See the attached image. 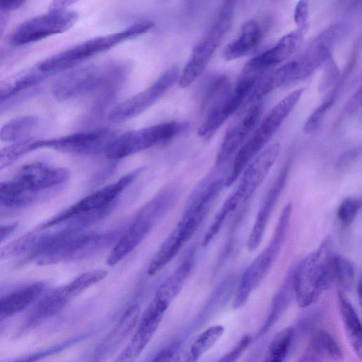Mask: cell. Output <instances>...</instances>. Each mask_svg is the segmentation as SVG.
<instances>
[{
  "label": "cell",
  "instance_id": "cell-1",
  "mask_svg": "<svg viewBox=\"0 0 362 362\" xmlns=\"http://www.w3.org/2000/svg\"><path fill=\"white\" fill-rule=\"evenodd\" d=\"M60 229H40V241L35 250L25 257L23 263L34 262L48 265L83 257L96 250L101 237L93 233H80L74 223H64Z\"/></svg>",
  "mask_w": 362,
  "mask_h": 362
},
{
  "label": "cell",
  "instance_id": "cell-2",
  "mask_svg": "<svg viewBox=\"0 0 362 362\" xmlns=\"http://www.w3.org/2000/svg\"><path fill=\"white\" fill-rule=\"evenodd\" d=\"M153 26L151 21L136 23L123 30L94 37L52 55L37 64V67L49 76L68 70L124 41L147 33Z\"/></svg>",
  "mask_w": 362,
  "mask_h": 362
},
{
  "label": "cell",
  "instance_id": "cell-3",
  "mask_svg": "<svg viewBox=\"0 0 362 362\" xmlns=\"http://www.w3.org/2000/svg\"><path fill=\"white\" fill-rule=\"evenodd\" d=\"M126 71V67L117 63L78 67L57 79L51 92L56 100L66 101L98 90H108L122 81Z\"/></svg>",
  "mask_w": 362,
  "mask_h": 362
},
{
  "label": "cell",
  "instance_id": "cell-4",
  "mask_svg": "<svg viewBox=\"0 0 362 362\" xmlns=\"http://www.w3.org/2000/svg\"><path fill=\"white\" fill-rule=\"evenodd\" d=\"M104 270L83 273L69 283L42 293L20 326L16 336H21L40 325L59 313L70 301L107 276Z\"/></svg>",
  "mask_w": 362,
  "mask_h": 362
},
{
  "label": "cell",
  "instance_id": "cell-5",
  "mask_svg": "<svg viewBox=\"0 0 362 362\" xmlns=\"http://www.w3.org/2000/svg\"><path fill=\"white\" fill-rule=\"evenodd\" d=\"M292 204L288 203L282 209L272 238L267 247L253 260L237 283L233 307L240 309L247 302L251 293L269 273L280 253L290 225Z\"/></svg>",
  "mask_w": 362,
  "mask_h": 362
},
{
  "label": "cell",
  "instance_id": "cell-6",
  "mask_svg": "<svg viewBox=\"0 0 362 362\" xmlns=\"http://www.w3.org/2000/svg\"><path fill=\"white\" fill-rule=\"evenodd\" d=\"M332 253L329 241L326 240L296 265L294 293L300 307L306 308L315 303L333 284L329 269Z\"/></svg>",
  "mask_w": 362,
  "mask_h": 362
},
{
  "label": "cell",
  "instance_id": "cell-7",
  "mask_svg": "<svg viewBox=\"0 0 362 362\" xmlns=\"http://www.w3.org/2000/svg\"><path fill=\"white\" fill-rule=\"evenodd\" d=\"M235 1H224L209 30L194 47L178 84L181 88L190 86L202 74L216 49L228 33L233 23Z\"/></svg>",
  "mask_w": 362,
  "mask_h": 362
},
{
  "label": "cell",
  "instance_id": "cell-8",
  "mask_svg": "<svg viewBox=\"0 0 362 362\" xmlns=\"http://www.w3.org/2000/svg\"><path fill=\"white\" fill-rule=\"evenodd\" d=\"M189 127L186 122L171 121L147 127L128 131L116 136L107 148L106 158L110 160L123 158L170 140Z\"/></svg>",
  "mask_w": 362,
  "mask_h": 362
},
{
  "label": "cell",
  "instance_id": "cell-9",
  "mask_svg": "<svg viewBox=\"0 0 362 362\" xmlns=\"http://www.w3.org/2000/svg\"><path fill=\"white\" fill-rule=\"evenodd\" d=\"M281 146L273 144L259 153L244 170L236 189L229 196L216 214L220 220L234 212L245 203L266 178L270 169L279 156Z\"/></svg>",
  "mask_w": 362,
  "mask_h": 362
},
{
  "label": "cell",
  "instance_id": "cell-10",
  "mask_svg": "<svg viewBox=\"0 0 362 362\" xmlns=\"http://www.w3.org/2000/svg\"><path fill=\"white\" fill-rule=\"evenodd\" d=\"M69 177V172L65 168L35 162L22 166L6 183L14 195L31 202L38 194L64 182Z\"/></svg>",
  "mask_w": 362,
  "mask_h": 362
},
{
  "label": "cell",
  "instance_id": "cell-11",
  "mask_svg": "<svg viewBox=\"0 0 362 362\" xmlns=\"http://www.w3.org/2000/svg\"><path fill=\"white\" fill-rule=\"evenodd\" d=\"M78 14L70 9L49 10L19 24L10 35L16 46L24 45L63 33L77 22Z\"/></svg>",
  "mask_w": 362,
  "mask_h": 362
},
{
  "label": "cell",
  "instance_id": "cell-12",
  "mask_svg": "<svg viewBox=\"0 0 362 362\" xmlns=\"http://www.w3.org/2000/svg\"><path fill=\"white\" fill-rule=\"evenodd\" d=\"M179 76L178 67H170L151 86L114 106L108 115L109 120L119 124L137 117L159 100Z\"/></svg>",
  "mask_w": 362,
  "mask_h": 362
},
{
  "label": "cell",
  "instance_id": "cell-13",
  "mask_svg": "<svg viewBox=\"0 0 362 362\" xmlns=\"http://www.w3.org/2000/svg\"><path fill=\"white\" fill-rule=\"evenodd\" d=\"M141 169L126 174L117 182L81 199L68 209L42 223L38 228L45 229L76 220L81 215L96 211L111 203L138 175Z\"/></svg>",
  "mask_w": 362,
  "mask_h": 362
},
{
  "label": "cell",
  "instance_id": "cell-14",
  "mask_svg": "<svg viewBox=\"0 0 362 362\" xmlns=\"http://www.w3.org/2000/svg\"><path fill=\"white\" fill-rule=\"evenodd\" d=\"M341 28L339 24L328 27L310 42L298 58L290 62L291 84L307 78L332 56V47L341 35Z\"/></svg>",
  "mask_w": 362,
  "mask_h": 362
},
{
  "label": "cell",
  "instance_id": "cell-15",
  "mask_svg": "<svg viewBox=\"0 0 362 362\" xmlns=\"http://www.w3.org/2000/svg\"><path fill=\"white\" fill-rule=\"evenodd\" d=\"M116 137L110 129L101 128L60 137L37 140V149L50 148L75 155H93L105 151Z\"/></svg>",
  "mask_w": 362,
  "mask_h": 362
},
{
  "label": "cell",
  "instance_id": "cell-16",
  "mask_svg": "<svg viewBox=\"0 0 362 362\" xmlns=\"http://www.w3.org/2000/svg\"><path fill=\"white\" fill-rule=\"evenodd\" d=\"M249 95L245 89L235 86L233 88L229 86L214 98L198 129V136L206 141L210 139Z\"/></svg>",
  "mask_w": 362,
  "mask_h": 362
},
{
  "label": "cell",
  "instance_id": "cell-17",
  "mask_svg": "<svg viewBox=\"0 0 362 362\" xmlns=\"http://www.w3.org/2000/svg\"><path fill=\"white\" fill-rule=\"evenodd\" d=\"M262 112L259 102L253 103L227 129L216 157V165L227 160L243 144Z\"/></svg>",
  "mask_w": 362,
  "mask_h": 362
},
{
  "label": "cell",
  "instance_id": "cell-18",
  "mask_svg": "<svg viewBox=\"0 0 362 362\" xmlns=\"http://www.w3.org/2000/svg\"><path fill=\"white\" fill-rule=\"evenodd\" d=\"M165 312L163 308L152 300L142 315L133 337L115 362H134L151 340Z\"/></svg>",
  "mask_w": 362,
  "mask_h": 362
},
{
  "label": "cell",
  "instance_id": "cell-19",
  "mask_svg": "<svg viewBox=\"0 0 362 362\" xmlns=\"http://www.w3.org/2000/svg\"><path fill=\"white\" fill-rule=\"evenodd\" d=\"M303 34L298 29L286 34L273 47L250 59L243 71L260 76L267 69L285 61L298 48Z\"/></svg>",
  "mask_w": 362,
  "mask_h": 362
},
{
  "label": "cell",
  "instance_id": "cell-20",
  "mask_svg": "<svg viewBox=\"0 0 362 362\" xmlns=\"http://www.w3.org/2000/svg\"><path fill=\"white\" fill-rule=\"evenodd\" d=\"M289 167L286 165L280 171L258 211L246 244L247 250L250 252L256 250L262 242L270 216L286 185Z\"/></svg>",
  "mask_w": 362,
  "mask_h": 362
},
{
  "label": "cell",
  "instance_id": "cell-21",
  "mask_svg": "<svg viewBox=\"0 0 362 362\" xmlns=\"http://www.w3.org/2000/svg\"><path fill=\"white\" fill-rule=\"evenodd\" d=\"M44 289L41 281L4 288L0 293V323L33 305Z\"/></svg>",
  "mask_w": 362,
  "mask_h": 362
},
{
  "label": "cell",
  "instance_id": "cell-22",
  "mask_svg": "<svg viewBox=\"0 0 362 362\" xmlns=\"http://www.w3.org/2000/svg\"><path fill=\"white\" fill-rule=\"evenodd\" d=\"M152 220L141 215L117 240L107 259L109 266H114L130 253L145 238L152 227Z\"/></svg>",
  "mask_w": 362,
  "mask_h": 362
},
{
  "label": "cell",
  "instance_id": "cell-23",
  "mask_svg": "<svg viewBox=\"0 0 362 362\" xmlns=\"http://www.w3.org/2000/svg\"><path fill=\"white\" fill-rule=\"evenodd\" d=\"M303 92V88L296 90L281 100L263 119L254 134L267 143L295 107Z\"/></svg>",
  "mask_w": 362,
  "mask_h": 362
},
{
  "label": "cell",
  "instance_id": "cell-24",
  "mask_svg": "<svg viewBox=\"0 0 362 362\" xmlns=\"http://www.w3.org/2000/svg\"><path fill=\"white\" fill-rule=\"evenodd\" d=\"M262 30L257 21L250 19L242 26L239 35L224 48L223 57L231 61L251 52L260 42Z\"/></svg>",
  "mask_w": 362,
  "mask_h": 362
},
{
  "label": "cell",
  "instance_id": "cell-25",
  "mask_svg": "<svg viewBox=\"0 0 362 362\" xmlns=\"http://www.w3.org/2000/svg\"><path fill=\"white\" fill-rule=\"evenodd\" d=\"M295 269L296 266L290 268L281 286L274 296L269 315L257 333V337L265 334L279 320L295 298Z\"/></svg>",
  "mask_w": 362,
  "mask_h": 362
},
{
  "label": "cell",
  "instance_id": "cell-26",
  "mask_svg": "<svg viewBox=\"0 0 362 362\" xmlns=\"http://www.w3.org/2000/svg\"><path fill=\"white\" fill-rule=\"evenodd\" d=\"M139 314L140 308L138 305L130 306L100 344L98 351V355L104 356L113 352L135 327L139 319Z\"/></svg>",
  "mask_w": 362,
  "mask_h": 362
},
{
  "label": "cell",
  "instance_id": "cell-27",
  "mask_svg": "<svg viewBox=\"0 0 362 362\" xmlns=\"http://www.w3.org/2000/svg\"><path fill=\"white\" fill-rule=\"evenodd\" d=\"M49 76L41 72L35 65L18 72L0 81V104L21 91L41 82Z\"/></svg>",
  "mask_w": 362,
  "mask_h": 362
},
{
  "label": "cell",
  "instance_id": "cell-28",
  "mask_svg": "<svg viewBox=\"0 0 362 362\" xmlns=\"http://www.w3.org/2000/svg\"><path fill=\"white\" fill-rule=\"evenodd\" d=\"M339 307L344 327L356 354L361 358L362 352L361 324L358 314L345 296L344 293L338 291Z\"/></svg>",
  "mask_w": 362,
  "mask_h": 362
},
{
  "label": "cell",
  "instance_id": "cell-29",
  "mask_svg": "<svg viewBox=\"0 0 362 362\" xmlns=\"http://www.w3.org/2000/svg\"><path fill=\"white\" fill-rule=\"evenodd\" d=\"M184 235L177 225L163 242L151 261L148 274L153 275L168 264L177 255L182 245L186 243Z\"/></svg>",
  "mask_w": 362,
  "mask_h": 362
},
{
  "label": "cell",
  "instance_id": "cell-30",
  "mask_svg": "<svg viewBox=\"0 0 362 362\" xmlns=\"http://www.w3.org/2000/svg\"><path fill=\"white\" fill-rule=\"evenodd\" d=\"M39 124V118L28 115L13 118L5 123L0 129V139L4 141L20 142L28 140Z\"/></svg>",
  "mask_w": 362,
  "mask_h": 362
},
{
  "label": "cell",
  "instance_id": "cell-31",
  "mask_svg": "<svg viewBox=\"0 0 362 362\" xmlns=\"http://www.w3.org/2000/svg\"><path fill=\"white\" fill-rule=\"evenodd\" d=\"M190 269V262L183 264L159 286L153 299L168 308L182 289Z\"/></svg>",
  "mask_w": 362,
  "mask_h": 362
},
{
  "label": "cell",
  "instance_id": "cell-32",
  "mask_svg": "<svg viewBox=\"0 0 362 362\" xmlns=\"http://www.w3.org/2000/svg\"><path fill=\"white\" fill-rule=\"evenodd\" d=\"M330 274L332 283L337 284L339 291H349L354 282L356 269L347 258L332 253L329 260Z\"/></svg>",
  "mask_w": 362,
  "mask_h": 362
},
{
  "label": "cell",
  "instance_id": "cell-33",
  "mask_svg": "<svg viewBox=\"0 0 362 362\" xmlns=\"http://www.w3.org/2000/svg\"><path fill=\"white\" fill-rule=\"evenodd\" d=\"M293 335L291 327L279 332L271 341L262 362H284L291 346Z\"/></svg>",
  "mask_w": 362,
  "mask_h": 362
},
{
  "label": "cell",
  "instance_id": "cell-34",
  "mask_svg": "<svg viewBox=\"0 0 362 362\" xmlns=\"http://www.w3.org/2000/svg\"><path fill=\"white\" fill-rule=\"evenodd\" d=\"M223 332L224 327L220 325L207 328L196 338L187 354L197 362L218 341Z\"/></svg>",
  "mask_w": 362,
  "mask_h": 362
},
{
  "label": "cell",
  "instance_id": "cell-35",
  "mask_svg": "<svg viewBox=\"0 0 362 362\" xmlns=\"http://www.w3.org/2000/svg\"><path fill=\"white\" fill-rule=\"evenodd\" d=\"M321 352L332 361L339 362L344 358L342 349L335 338L328 332L319 329L313 334L311 341Z\"/></svg>",
  "mask_w": 362,
  "mask_h": 362
},
{
  "label": "cell",
  "instance_id": "cell-36",
  "mask_svg": "<svg viewBox=\"0 0 362 362\" xmlns=\"http://www.w3.org/2000/svg\"><path fill=\"white\" fill-rule=\"evenodd\" d=\"M36 141L28 139L0 149V171L25 154L37 150Z\"/></svg>",
  "mask_w": 362,
  "mask_h": 362
},
{
  "label": "cell",
  "instance_id": "cell-37",
  "mask_svg": "<svg viewBox=\"0 0 362 362\" xmlns=\"http://www.w3.org/2000/svg\"><path fill=\"white\" fill-rule=\"evenodd\" d=\"M361 206V200L357 197H348L341 202L337 211V217L342 227L346 228L351 225Z\"/></svg>",
  "mask_w": 362,
  "mask_h": 362
},
{
  "label": "cell",
  "instance_id": "cell-38",
  "mask_svg": "<svg viewBox=\"0 0 362 362\" xmlns=\"http://www.w3.org/2000/svg\"><path fill=\"white\" fill-rule=\"evenodd\" d=\"M334 103V98L330 97L313 110L304 124L303 131L305 134H313L319 129L325 116Z\"/></svg>",
  "mask_w": 362,
  "mask_h": 362
},
{
  "label": "cell",
  "instance_id": "cell-39",
  "mask_svg": "<svg viewBox=\"0 0 362 362\" xmlns=\"http://www.w3.org/2000/svg\"><path fill=\"white\" fill-rule=\"evenodd\" d=\"M252 342L249 335L243 336L238 342L216 362H236Z\"/></svg>",
  "mask_w": 362,
  "mask_h": 362
},
{
  "label": "cell",
  "instance_id": "cell-40",
  "mask_svg": "<svg viewBox=\"0 0 362 362\" xmlns=\"http://www.w3.org/2000/svg\"><path fill=\"white\" fill-rule=\"evenodd\" d=\"M309 17V3L308 1H300L296 4L293 18L294 21L298 26V29L305 32L308 28Z\"/></svg>",
  "mask_w": 362,
  "mask_h": 362
},
{
  "label": "cell",
  "instance_id": "cell-41",
  "mask_svg": "<svg viewBox=\"0 0 362 362\" xmlns=\"http://www.w3.org/2000/svg\"><path fill=\"white\" fill-rule=\"evenodd\" d=\"M325 62L326 68L320 85L321 90L327 89L334 83L339 74V69L332 56Z\"/></svg>",
  "mask_w": 362,
  "mask_h": 362
},
{
  "label": "cell",
  "instance_id": "cell-42",
  "mask_svg": "<svg viewBox=\"0 0 362 362\" xmlns=\"http://www.w3.org/2000/svg\"><path fill=\"white\" fill-rule=\"evenodd\" d=\"M323 358L319 349L310 342L298 362H323Z\"/></svg>",
  "mask_w": 362,
  "mask_h": 362
},
{
  "label": "cell",
  "instance_id": "cell-43",
  "mask_svg": "<svg viewBox=\"0 0 362 362\" xmlns=\"http://www.w3.org/2000/svg\"><path fill=\"white\" fill-rule=\"evenodd\" d=\"M361 105V89L359 88L346 105L345 112L349 115L356 114Z\"/></svg>",
  "mask_w": 362,
  "mask_h": 362
},
{
  "label": "cell",
  "instance_id": "cell-44",
  "mask_svg": "<svg viewBox=\"0 0 362 362\" xmlns=\"http://www.w3.org/2000/svg\"><path fill=\"white\" fill-rule=\"evenodd\" d=\"M361 153V148H355L342 155L337 162L338 167L349 165L356 160Z\"/></svg>",
  "mask_w": 362,
  "mask_h": 362
},
{
  "label": "cell",
  "instance_id": "cell-45",
  "mask_svg": "<svg viewBox=\"0 0 362 362\" xmlns=\"http://www.w3.org/2000/svg\"><path fill=\"white\" fill-rule=\"evenodd\" d=\"M26 4L25 1H0V12L18 10Z\"/></svg>",
  "mask_w": 362,
  "mask_h": 362
},
{
  "label": "cell",
  "instance_id": "cell-46",
  "mask_svg": "<svg viewBox=\"0 0 362 362\" xmlns=\"http://www.w3.org/2000/svg\"><path fill=\"white\" fill-rule=\"evenodd\" d=\"M16 227L17 224L16 223L0 224V243L13 233Z\"/></svg>",
  "mask_w": 362,
  "mask_h": 362
},
{
  "label": "cell",
  "instance_id": "cell-47",
  "mask_svg": "<svg viewBox=\"0 0 362 362\" xmlns=\"http://www.w3.org/2000/svg\"><path fill=\"white\" fill-rule=\"evenodd\" d=\"M74 1H54L50 4L49 10L66 9L68 6L74 4Z\"/></svg>",
  "mask_w": 362,
  "mask_h": 362
},
{
  "label": "cell",
  "instance_id": "cell-48",
  "mask_svg": "<svg viewBox=\"0 0 362 362\" xmlns=\"http://www.w3.org/2000/svg\"><path fill=\"white\" fill-rule=\"evenodd\" d=\"M6 23V21L4 16H0V36L4 30Z\"/></svg>",
  "mask_w": 362,
  "mask_h": 362
},
{
  "label": "cell",
  "instance_id": "cell-49",
  "mask_svg": "<svg viewBox=\"0 0 362 362\" xmlns=\"http://www.w3.org/2000/svg\"><path fill=\"white\" fill-rule=\"evenodd\" d=\"M0 362H12V360H10V361H8V360H5V361H0Z\"/></svg>",
  "mask_w": 362,
  "mask_h": 362
},
{
  "label": "cell",
  "instance_id": "cell-50",
  "mask_svg": "<svg viewBox=\"0 0 362 362\" xmlns=\"http://www.w3.org/2000/svg\"><path fill=\"white\" fill-rule=\"evenodd\" d=\"M4 288H5V287H1V288H0V293L4 290Z\"/></svg>",
  "mask_w": 362,
  "mask_h": 362
}]
</instances>
